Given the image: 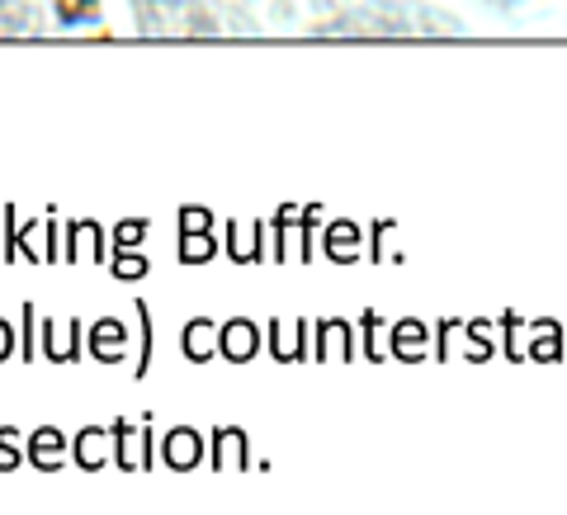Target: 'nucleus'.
Instances as JSON below:
<instances>
[]
</instances>
